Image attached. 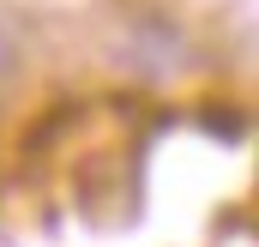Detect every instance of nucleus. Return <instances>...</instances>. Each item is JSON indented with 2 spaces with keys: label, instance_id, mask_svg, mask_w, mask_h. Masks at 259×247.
<instances>
[{
  "label": "nucleus",
  "instance_id": "1",
  "mask_svg": "<svg viewBox=\"0 0 259 247\" xmlns=\"http://www.w3.org/2000/svg\"><path fill=\"white\" fill-rule=\"evenodd\" d=\"M12 66H18V43H12V30L0 24V78H6Z\"/></svg>",
  "mask_w": 259,
  "mask_h": 247
}]
</instances>
